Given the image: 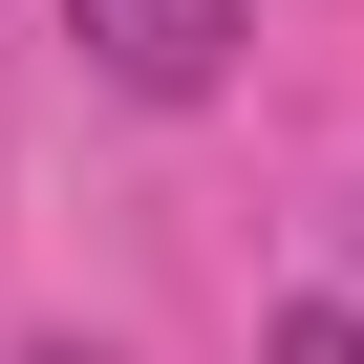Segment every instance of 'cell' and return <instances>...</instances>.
I'll list each match as a JSON object with an SVG mask.
<instances>
[{"label": "cell", "instance_id": "6da1fadb", "mask_svg": "<svg viewBox=\"0 0 364 364\" xmlns=\"http://www.w3.org/2000/svg\"><path fill=\"white\" fill-rule=\"evenodd\" d=\"M65 43H86L107 86H150V107H193V86L236 65V0H65Z\"/></svg>", "mask_w": 364, "mask_h": 364}, {"label": "cell", "instance_id": "3957f363", "mask_svg": "<svg viewBox=\"0 0 364 364\" xmlns=\"http://www.w3.org/2000/svg\"><path fill=\"white\" fill-rule=\"evenodd\" d=\"M43 364H86V343H43Z\"/></svg>", "mask_w": 364, "mask_h": 364}, {"label": "cell", "instance_id": "7a4b0ae2", "mask_svg": "<svg viewBox=\"0 0 364 364\" xmlns=\"http://www.w3.org/2000/svg\"><path fill=\"white\" fill-rule=\"evenodd\" d=\"M257 364H364V321H343V300H300V321H279Z\"/></svg>", "mask_w": 364, "mask_h": 364}]
</instances>
